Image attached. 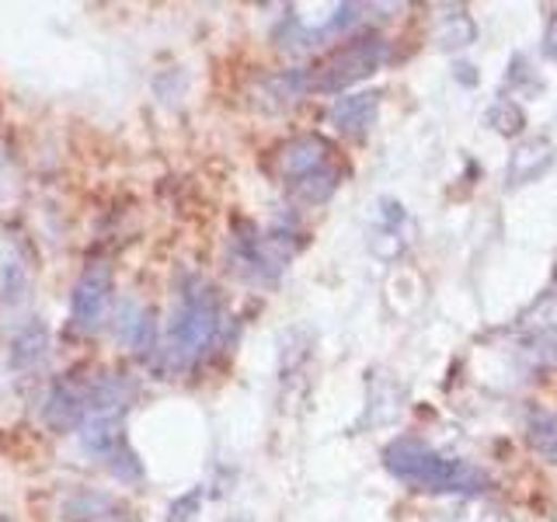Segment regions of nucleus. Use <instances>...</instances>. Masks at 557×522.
Wrapping results in <instances>:
<instances>
[{
    "label": "nucleus",
    "mask_w": 557,
    "mask_h": 522,
    "mask_svg": "<svg viewBox=\"0 0 557 522\" xmlns=\"http://www.w3.org/2000/svg\"><path fill=\"white\" fill-rule=\"evenodd\" d=\"M383 463L405 484L422 487L435 495H481L487 492V474L481 467H470L463 460H449L443 452H435L422 443L397 439L383 449Z\"/></svg>",
    "instance_id": "1"
},
{
    "label": "nucleus",
    "mask_w": 557,
    "mask_h": 522,
    "mask_svg": "<svg viewBox=\"0 0 557 522\" xmlns=\"http://www.w3.org/2000/svg\"><path fill=\"white\" fill-rule=\"evenodd\" d=\"M220 331V296L209 283H191L178 310L171 318V331H168V359L171 365H191L209 345H213Z\"/></svg>",
    "instance_id": "2"
},
{
    "label": "nucleus",
    "mask_w": 557,
    "mask_h": 522,
    "mask_svg": "<svg viewBox=\"0 0 557 522\" xmlns=\"http://www.w3.org/2000/svg\"><path fill=\"white\" fill-rule=\"evenodd\" d=\"M387 42L383 39H359L352 46H345L335 52L321 70L310 74V87L321 95H342L345 87H352L366 77H373L376 70L387 63Z\"/></svg>",
    "instance_id": "3"
},
{
    "label": "nucleus",
    "mask_w": 557,
    "mask_h": 522,
    "mask_svg": "<svg viewBox=\"0 0 557 522\" xmlns=\"http://www.w3.org/2000/svg\"><path fill=\"white\" fill-rule=\"evenodd\" d=\"M112 300V269L104 261H95L87 265L74 286V296H70V321H74L77 331H98L104 321V310H109Z\"/></svg>",
    "instance_id": "4"
},
{
    "label": "nucleus",
    "mask_w": 557,
    "mask_h": 522,
    "mask_svg": "<svg viewBox=\"0 0 557 522\" xmlns=\"http://www.w3.org/2000/svg\"><path fill=\"white\" fill-rule=\"evenodd\" d=\"M331 153H335V150H331V144H327L324 136H318V133L296 136V139H289L283 150H278V174H283V182L296 185V182H304L307 174L335 167Z\"/></svg>",
    "instance_id": "5"
},
{
    "label": "nucleus",
    "mask_w": 557,
    "mask_h": 522,
    "mask_svg": "<svg viewBox=\"0 0 557 522\" xmlns=\"http://www.w3.org/2000/svg\"><path fill=\"white\" fill-rule=\"evenodd\" d=\"M554 164V147L547 139H527L509 153V164H505V185L519 188L530 185L536 178H544L547 167Z\"/></svg>",
    "instance_id": "6"
},
{
    "label": "nucleus",
    "mask_w": 557,
    "mask_h": 522,
    "mask_svg": "<svg viewBox=\"0 0 557 522\" xmlns=\"http://www.w3.org/2000/svg\"><path fill=\"white\" fill-rule=\"evenodd\" d=\"M66 522H133L129 509L104 492H74L63 501Z\"/></svg>",
    "instance_id": "7"
},
{
    "label": "nucleus",
    "mask_w": 557,
    "mask_h": 522,
    "mask_svg": "<svg viewBox=\"0 0 557 522\" xmlns=\"http://www.w3.org/2000/svg\"><path fill=\"white\" fill-rule=\"evenodd\" d=\"M307 91H310V77L304 70H283V74H272L258 84L255 101L265 112H283V109H293Z\"/></svg>",
    "instance_id": "8"
},
{
    "label": "nucleus",
    "mask_w": 557,
    "mask_h": 522,
    "mask_svg": "<svg viewBox=\"0 0 557 522\" xmlns=\"http://www.w3.org/2000/svg\"><path fill=\"white\" fill-rule=\"evenodd\" d=\"M376 109H380V95L376 91H370V95H352V98H338L335 104H331V122H335L338 133L356 136V133H366V129L373 126Z\"/></svg>",
    "instance_id": "9"
},
{
    "label": "nucleus",
    "mask_w": 557,
    "mask_h": 522,
    "mask_svg": "<svg viewBox=\"0 0 557 522\" xmlns=\"http://www.w3.org/2000/svg\"><path fill=\"white\" fill-rule=\"evenodd\" d=\"M46 352H49V335H46V324L39 321L25 324L11 338V365L17 373H35L46 362Z\"/></svg>",
    "instance_id": "10"
},
{
    "label": "nucleus",
    "mask_w": 557,
    "mask_h": 522,
    "mask_svg": "<svg viewBox=\"0 0 557 522\" xmlns=\"http://www.w3.org/2000/svg\"><path fill=\"white\" fill-rule=\"evenodd\" d=\"M119 338L126 341L133 352H147V348L153 345V313L144 310V307H136V303H126L119 313Z\"/></svg>",
    "instance_id": "11"
},
{
    "label": "nucleus",
    "mask_w": 557,
    "mask_h": 522,
    "mask_svg": "<svg viewBox=\"0 0 557 522\" xmlns=\"http://www.w3.org/2000/svg\"><path fill=\"white\" fill-rule=\"evenodd\" d=\"M338 182H342V167L335 164V167H324L318 174H307L304 182L289 185V191H293V199H300L307 206H321V202H327L331 196H335Z\"/></svg>",
    "instance_id": "12"
},
{
    "label": "nucleus",
    "mask_w": 557,
    "mask_h": 522,
    "mask_svg": "<svg viewBox=\"0 0 557 522\" xmlns=\"http://www.w3.org/2000/svg\"><path fill=\"white\" fill-rule=\"evenodd\" d=\"M527 439L536 457L557 463V414L554 411H533L527 422Z\"/></svg>",
    "instance_id": "13"
},
{
    "label": "nucleus",
    "mask_w": 557,
    "mask_h": 522,
    "mask_svg": "<svg viewBox=\"0 0 557 522\" xmlns=\"http://www.w3.org/2000/svg\"><path fill=\"white\" fill-rule=\"evenodd\" d=\"M28 286V269L22 254L14 248H8V254H0V296L4 300H14V296H22Z\"/></svg>",
    "instance_id": "14"
},
{
    "label": "nucleus",
    "mask_w": 557,
    "mask_h": 522,
    "mask_svg": "<svg viewBox=\"0 0 557 522\" xmlns=\"http://www.w3.org/2000/svg\"><path fill=\"white\" fill-rule=\"evenodd\" d=\"M487 122L498 129V133H505V136H516L522 126H527V115H522V109L519 104H512V101H498L492 112H487Z\"/></svg>",
    "instance_id": "15"
},
{
    "label": "nucleus",
    "mask_w": 557,
    "mask_h": 522,
    "mask_svg": "<svg viewBox=\"0 0 557 522\" xmlns=\"http://www.w3.org/2000/svg\"><path fill=\"white\" fill-rule=\"evenodd\" d=\"M104 463H109V470L119 481H139V477H144V467H139L136 452L126 443H122L119 449H112L109 457H104Z\"/></svg>",
    "instance_id": "16"
},
{
    "label": "nucleus",
    "mask_w": 557,
    "mask_h": 522,
    "mask_svg": "<svg viewBox=\"0 0 557 522\" xmlns=\"http://www.w3.org/2000/svg\"><path fill=\"white\" fill-rule=\"evenodd\" d=\"M199 509H202V487H191V492H185L182 498L171 501L168 522H191L199 515Z\"/></svg>",
    "instance_id": "17"
},
{
    "label": "nucleus",
    "mask_w": 557,
    "mask_h": 522,
    "mask_svg": "<svg viewBox=\"0 0 557 522\" xmlns=\"http://www.w3.org/2000/svg\"><path fill=\"white\" fill-rule=\"evenodd\" d=\"M544 52L557 63V11L550 14V22H547V32H544Z\"/></svg>",
    "instance_id": "18"
},
{
    "label": "nucleus",
    "mask_w": 557,
    "mask_h": 522,
    "mask_svg": "<svg viewBox=\"0 0 557 522\" xmlns=\"http://www.w3.org/2000/svg\"><path fill=\"white\" fill-rule=\"evenodd\" d=\"M223 522H251V519H244V515H234V519H223Z\"/></svg>",
    "instance_id": "19"
},
{
    "label": "nucleus",
    "mask_w": 557,
    "mask_h": 522,
    "mask_svg": "<svg viewBox=\"0 0 557 522\" xmlns=\"http://www.w3.org/2000/svg\"><path fill=\"white\" fill-rule=\"evenodd\" d=\"M0 522H11V519H8V515H0Z\"/></svg>",
    "instance_id": "20"
}]
</instances>
